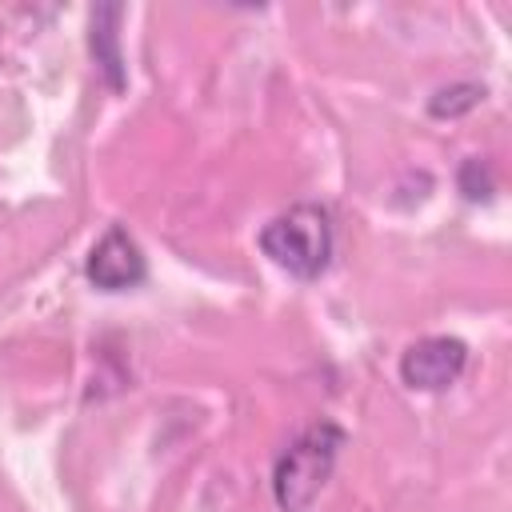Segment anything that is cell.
I'll return each instance as SVG.
<instances>
[{"mask_svg": "<svg viewBox=\"0 0 512 512\" xmlns=\"http://www.w3.org/2000/svg\"><path fill=\"white\" fill-rule=\"evenodd\" d=\"M348 432L336 420H312L280 456L272 468V496L280 512H308L320 488L328 484L336 456L344 448Z\"/></svg>", "mask_w": 512, "mask_h": 512, "instance_id": "cell-1", "label": "cell"}, {"mask_svg": "<svg viewBox=\"0 0 512 512\" xmlns=\"http://www.w3.org/2000/svg\"><path fill=\"white\" fill-rule=\"evenodd\" d=\"M260 252L296 280H316L328 272L336 252L332 216L324 204H292L260 228Z\"/></svg>", "mask_w": 512, "mask_h": 512, "instance_id": "cell-2", "label": "cell"}, {"mask_svg": "<svg viewBox=\"0 0 512 512\" xmlns=\"http://www.w3.org/2000/svg\"><path fill=\"white\" fill-rule=\"evenodd\" d=\"M84 276L100 292H128V288H140L144 284L148 260H144L136 236L124 224H108L104 236L92 244L88 260H84Z\"/></svg>", "mask_w": 512, "mask_h": 512, "instance_id": "cell-3", "label": "cell"}, {"mask_svg": "<svg viewBox=\"0 0 512 512\" xmlns=\"http://www.w3.org/2000/svg\"><path fill=\"white\" fill-rule=\"evenodd\" d=\"M468 364V344L456 336H424L400 352V380L416 392H440L456 384Z\"/></svg>", "mask_w": 512, "mask_h": 512, "instance_id": "cell-4", "label": "cell"}, {"mask_svg": "<svg viewBox=\"0 0 512 512\" xmlns=\"http://www.w3.org/2000/svg\"><path fill=\"white\" fill-rule=\"evenodd\" d=\"M120 16H124L120 4H100V8H92V36H88L96 64H100L108 88H116V92L124 88V56H120V32H116Z\"/></svg>", "mask_w": 512, "mask_h": 512, "instance_id": "cell-5", "label": "cell"}, {"mask_svg": "<svg viewBox=\"0 0 512 512\" xmlns=\"http://www.w3.org/2000/svg\"><path fill=\"white\" fill-rule=\"evenodd\" d=\"M480 100H484V88H480V84H448V88H440V92L428 100V112L440 116V120H444V116L452 120V116L472 112Z\"/></svg>", "mask_w": 512, "mask_h": 512, "instance_id": "cell-6", "label": "cell"}, {"mask_svg": "<svg viewBox=\"0 0 512 512\" xmlns=\"http://www.w3.org/2000/svg\"><path fill=\"white\" fill-rule=\"evenodd\" d=\"M456 184H460V192L476 204V200H492V192H496V180H492V168L484 164V160H464L460 164V176H456Z\"/></svg>", "mask_w": 512, "mask_h": 512, "instance_id": "cell-7", "label": "cell"}]
</instances>
